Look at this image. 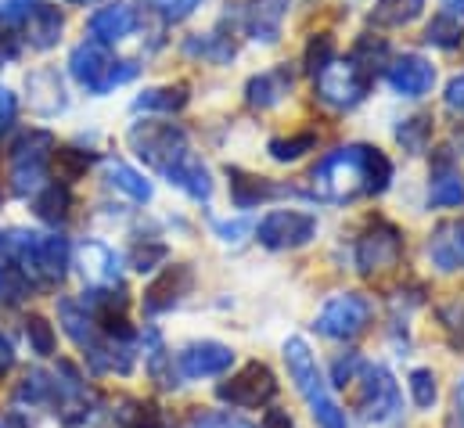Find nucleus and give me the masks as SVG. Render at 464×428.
<instances>
[{
    "instance_id": "nucleus-1",
    "label": "nucleus",
    "mask_w": 464,
    "mask_h": 428,
    "mask_svg": "<svg viewBox=\"0 0 464 428\" xmlns=\"http://www.w3.org/2000/svg\"><path fill=\"white\" fill-rule=\"evenodd\" d=\"M314 195L324 199V202H356V199H367V195H382L389 191L392 184V162L382 148H371V144H346V148H335L328 151L314 173Z\"/></svg>"
},
{
    "instance_id": "nucleus-2",
    "label": "nucleus",
    "mask_w": 464,
    "mask_h": 428,
    "mask_svg": "<svg viewBox=\"0 0 464 428\" xmlns=\"http://www.w3.org/2000/svg\"><path fill=\"white\" fill-rule=\"evenodd\" d=\"M285 367H288V378L295 385V393L306 400L310 407V418L317 422V428H349V418L343 411V404L332 396V385L317 364V353L310 349V342L303 335H292L285 338Z\"/></svg>"
},
{
    "instance_id": "nucleus-3",
    "label": "nucleus",
    "mask_w": 464,
    "mask_h": 428,
    "mask_svg": "<svg viewBox=\"0 0 464 428\" xmlns=\"http://www.w3.org/2000/svg\"><path fill=\"white\" fill-rule=\"evenodd\" d=\"M356 411L363 414V422H374V425L400 418L403 396H400V382L392 378L389 367L363 364V371L356 374Z\"/></svg>"
},
{
    "instance_id": "nucleus-4",
    "label": "nucleus",
    "mask_w": 464,
    "mask_h": 428,
    "mask_svg": "<svg viewBox=\"0 0 464 428\" xmlns=\"http://www.w3.org/2000/svg\"><path fill=\"white\" fill-rule=\"evenodd\" d=\"M371 317H374V306H371L367 296H360V292H339V296H332L317 310L314 327H317V335H324L332 342H349V338H356V335L367 331Z\"/></svg>"
},
{
    "instance_id": "nucleus-5",
    "label": "nucleus",
    "mask_w": 464,
    "mask_h": 428,
    "mask_svg": "<svg viewBox=\"0 0 464 428\" xmlns=\"http://www.w3.org/2000/svg\"><path fill=\"white\" fill-rule=\"evenodd\" d=\"M403 256V230L396 223H389L385 216H374L363 234L356 238V270L360 274H385L400 263Z\"/></svg>"
},
{
    "instance_id": "nucleus-6",
    "label": "nucleus",
    "mask_w": 464,
    "mask_h": 428,
    "mask_svg": "<svg viewBox=\"0 0 464 428\" xmlns=\"http://www.w3.org/2000/svg\"><path fill=\"white\" fill-rule=\"evenodd\" d=\"M69 69H72V76H76L83 87H91L94 94L112 91L116 83H126V80L137 73L130 62H112L109 51H105V44H98V40L80 44V47L72 51V58H69Z\"/></svg>"
},
{
    "instance_id": "nucleus-7",
    "label": "nucleus",
    "mask_w": 464,
    "mask_h": 428,
    "mask_svg": "<svg viewBox=\"0 0 464 428\" xmlns=\"http://www.w3.org/2000/svg\"><path fill=\"white\" fill-rule=\"evenodd\" d=\"M277 389H281L277 374L263 360H252L237 374H231L227 382L217 385V396L224 404H231L234 411H256V407H266L277 396Z\"/></svg>"
},
{
    "instance_id": "nucleus-8",
    "label": "nucleus",
    "mask_w": 464,
    "mask_h": 428,
    "mask_svg": "<svg viewBox=\"0 0 464 428\" xmlns=\"http://www.w3.org/2000/svg\"><path fill=\"white\" fill-rule=\"evenodd\" d=\"M317 238V216L303 209H274L256 223V241L270 252H292Z\"/></svg>"
},
{
    "instance_id": "nucleus-9",
    "label": "nucleus",
    "mask_w": 464,
    "mask_h": 428,
    "mask_svg": "<svg viewBox=\"0 0 464 428\" xmlns=\"http://www.w3.org/2000/svg\"><path fill=\"white\" fill-rule=\"evenodd\" d=\"M314 91H317V98L324 102L328 108H339V112H346V108H356L363 98H367V91H371V76L356 65V62H332L324 73H317L314 76Z\"/></svg>"
},
{
    "instance_id": "nucleus-10",
    "label": "nucleus",
    "mask_w": 464,
    "mask_h": 428,
    "mask_svg": "<svg viewBox=\"0 0 464 428\" xmlns=\"http://www.w3.org/2000/svg\"><path fill=\"white\" fill-rule=\"evenodd\" d=\"M234 367V349L217 342V338H202V342H188L177 353V378L198 382V378H224Z\"/></svg>"
},
{
    "instance_id": "nucleus-11",
    "label": "nucleus",
    "mask_w": 464,
    "mask_h": 428,
    "mask_svg": "<svg viewBox=\"0 0 464 428\" xmlns=\"http://www.w3.org/2000/svg\"><path fill=\"white\" fill-rule=\"evenodd\" d=\"M133 144H137V155L151 166H159L162 173L188 151V137L180 126L173 122H144L133 130Z\"/></svg>"
},
{
    "instance_id": "nucleus-12",
    "label": "nucleus",
    "mask_w": 464,
    "mask_h": 428,
    "mask_svg": "<svg viewBox=\"0 0 464 428\" xmlns=\"http://www.w3.org/2000/svg\"><path fill=\"white\" fill-rule=\"evenodd\" d=\"M51 148H54L51 133H40V130L18 141V148H14V170H11V180H14V191L18 195H29V191L40 188L44 162H47V151Z\"/></svg>"
},
{
    "instance_id": "nucleus-13",
    "label": "nucleus",
    "mask_w": 464,
    "mask_h": 428,
    "mask_svg": "<svg viewBox=\"0 0 464 428\" xmlns=\"http://www.w3.org/2000/svg\"><path fill=\"white\" fill-rule=\"evenodd\" d=\"M385 76H389V87L400 98H425L436 87V65L429 58H421V54H400L389 65Z\"/></svg>"
},
{
    "instance_id": "nucleus-14",
    "label": "nucleus",
    "mask_w": 464,
    "mask_h": 428,
    "mask_svg": "<svg viewBox=\"0 0 464 428\" xmlns=\"http://www.w3.org/2000/svg\"><path fill=\"white\" fill-rule=\"evenodd\" d=\"M425 256L440 274H458L464 270V219H447L440 223L429 241H425Z\"/></svg>"
},
{
    "instance_id": "nucleus-15",
    "label": "nucleus",
    "mask_w": 464,
    "mask_h": 428,
    "mask_svg": "<svg viewBox=\"0 0 464 428\" xmlns=\"http://www.w3.org/2000/svg\"><path fill=\"white\" fill-rule=\"evenodd\" d=\"M191 285H195V274H191V267H184V263H177V267H166L151 285H148V292H144V310L148 314H162V310H173L188 292H191Z\"/></svg>"
},
{
    "instance_id": "nucleus-16",
    "label": "nucleus",
    "mask_w": 464,
    "mask_h": 428,
    "mask_svg": "<svg viewBox=\"0 0 464 428\" xmlns=\"http://www.w3.org/2000/svg\"><path fill=\"white\" fill-rule=\"evenodd\" d=\"M464 206V180L454 170V155H440L432 166V184H429V209H458Z\"/></svg>"
},
{
    "instance_id": "nucleus-17",
    "label": "nucleus",
    "mask_w": 464,
    "mask_h": 428,
    "mask_svg": "<svg viewBox=\"0 0 464 428\" xmlns=\"http://www.w3.org/2000/svg\"><path fill=\"white\" fill-rule=\"evenodd\" d=\"M166 177H169L173 188H180V191L191 195L195 202H209V199H213V177H209L206 162H202L198 155H191V151H184V155L166 170Z\"/></svg>"
},
{
    "instance_id": "nucleus-18",
    "label": "nucleus",
    "mask_w": 464,
    "mask_h": 428,
    "mask_svg": "<svg viewBox=\"0 0 464 428\" xmlns=\"http://www.w3.org/2000/svg\"><path fill=\"white\" fill-rule=\"evenodd\" d=\"M288 91H292V69L288 65H277V69H266V73H259V76L248 80L245 102L252 108H274Z\"/></svg>"
},
{
    "instance_id": "nucleus-19",
    "label": "nucleus",
    "mask_w": 464,
    "mask_h": 428,
    "mask_svg": "<svg viewBox=\"0 0 464 428\" xmlns=\"http://www.w3.org/2000/svg\"><path fill=\"white\" fill-rule=\"evenodd\" d=\"M80 270L91 285H116L119 281V256L105 241H87L80 248Z\"/></svg>"
},
{
    "instance_id": "nucleus-20",
    "label": "nucleus",
    "mask_w": 464,
    "mask_h": 428,
    "mask_svg": "<svg viewBox=\"0 0 464 428\" xmlns=\"http://www.w3.org/2000/svg\"><path fill=\"white\" fill-rule=\"evenodd\" d=\"M288 0H256L248 11H245V29L263 40V44H274L281 36V22H285V7Z\"/></svg>"
},
{
    "instance_id": "nucleus-21",
    "label": "nucleus",
    "mask_w": 464,
    "mask_h": 428,
    "mask_svg": "<svg viewBox=\"0 0 464 428\" xmlns=\"http://www.w3.org/2000/svg\"><path fill=\"white\" fill-rule=\"evenodd\" d=\"M227 177H231V202L237 209H256L259 202H266V199H274V195L281 191V188L270 184L266 177L245 173V170H237V166L227 170Z\"/></svg>"
},
{
    "instance_id": "nucleus-22",
    "label": "nucleus",
    "mask_w": 464,
    "mask_h": 428,
    "mask_svg": "<svg viewBox=\"0 0 464 428\" xmlns=\"http://www.w3.org/2000/svg\"><path fill=\"white\" fill-rule=\"evenodd\" d=\"M133 7L130 4H109L102 7L94 18H91V36L98 44H112V40H122L130 29H133Z\"/></svg>"
},
{
    "instance_id": "nucleus-23",
    "label": "nucleus",
    "mask_w": 464,
    "mask_h": 428,
    "mask_svg": "<svg viewBox=\"0 0 464 428\" xmlns=\"http://www.w3.org/2000/svg\"><path fill=\"white\" fill-rule=\"evenodd\" d=\"M421 11H425V0H374L371 22L382 29H400V25H411L414 18H421Z\"/></svg>"
},
{
    "instance_id": "nucleus-24",
    "label": "nucleus",
    "mask_w": 464,
    "mask_h": 428,
    "mask_svg": "<svg viewBox=\"0 0 464 428\" xmlns=\"http://www.w3.org/2000/svg\"><path fill=\"white\" fill-rule=\"evenodd\" d=\"M425 44H432V47H440V51H454V47H461L464 44L461 15H454V11H440V15H432V22L425 25Z\"/></svg>"
},
{
    "instance_id": "nucleus-25",
    "label": "nucleus",
    "mask_w": 464,
    "mask_h": 428,
    "mask_svg": "<svg viewBox=\"0 0 464 428\" xmlns=\"http://www.w3.org/2000/svg\"><path fill=\"white\" fill-rule=\"evenodd\" d=\"M58 321L65 327V335L76 342V345H94L98 338H94V317L87 314V306H76L72 299H62L58 303Z\"/></svg>"
},
{
    "instance_id": "nucleus-26",
    "label": "nucleus",
    "mask_w": 464,
    "mask_h": 428,
    "mask_svg": "<svg viewBox=\"0 0 464 428\" xmlns=\"http://www.w3.org/2000/svg\"><path fill=\"white\" fill-rule=\"evenodd\" d=\"M396 141L407 155H421L432 141V115H411L396 126Z\"/></svg>"
},
{
    "instance_id": "nucleus-27",
    "label": "nucleus",
    "mask_w": 464,
    "mask_h": 428,
    "mask_svg": "<svg viewBox=\"0 0 464 428\" xmlns=\"http://www.w3.org/2000/svg\"><path fill=\"white\" fill-rule=\"evenodd\" d=\"M349 62H356L367 76H374V69L389 62V44H385L382 36L363 33V36H356V44H353V51H349Z\"/></svg>"
},
{
    "instance_id": "nucleus-28",
    "label": "nucleus",
    "mask_w": 464,
    "mask_h": 428,
    "mask_svg": "<svg viewBox=\"0 0 464 428\" xmlns=\"http://www.w3.org/2000/svg\"><path fill=\"white\" fill-rule=\"evenodd\" d=\"M188 83H169V87H155V91H144L137 98V108L144 112H180L188 105Z\"/></svg>"
},
{
    "instance_id": "nucleus-29",
    "label": "nucleus",
    "mask_w": 464,
    "mask_h": 428,
    "mask_svg": "<svg viewBox=\"0 0 464 428\" xmlns=\"http://www.w3.org/2000/svg\"><path fill=\"white\" fill-rule=\"evenodd\" d=\"M109 184L119 188L122 195H130L133 202H148L151 199V184L133 170V166H126V162H109Z\"/></svg>"
},
{
    "instance_id": "nucleus-30",
    "label": "nucleus",
    "mask_w": 464,
    "mask_h": 428,
    "mask_svg": "<svg viewBox=\"0 0 464 428\" xmlns=\"http://www.w3.org/2000/svg\"><path fill=\"white\" fill-rule=\"evenodd\" d=\"M407 389H411V400H414L418 411H432L436 400H440V382H436L432 367H414L407 374Z\"/></svg>"
},
{
    "instance_id": "nucleus-31",
    "label": "nucleus",
    "mask_w": 464,
    "mask_h": 428,
    "mask_svg": "<svg viewBox=\"0 0 464 428\" xmlns=\"http://www.w3.org/2000/svg\"><path fill=\"white\" fill-rule=\"evenodd\" d=\"M314 144H317V133L306 130V133H292V137H274V141L266 144V151H270L274 162H295V159H303L306 151H314Z\"/></svg>"
},
{
    "instance_id": "nucleus-32",
    "label": "nucleus",
    "mask_w": 464,
    "mask_h": 428,
    "mask_svg": "<svg viewBox=\"0 0 464 428\" xmlns=\"http://www.w3.org/2000/svg\"><path fill=\"white\" fill-rule=\"evenodd\" d=\"M119 422L126 428H166L162 422V411L155 404H144V400H122L119 404Z\"/></svg>"
},
{
    "instance_id": "nucleus-33",
    "label": "nucleus",
    "mask_w": 464,
    "mask_h": 428,
    "mask_svg": "<svg viewBox=\"0 0 464 428\" xmlns=\"http://www.w3.org/2000/svg\"><path fill=\"white\" fill-rule=\"evenodd\" d=\"M332 62H335V36H332V33H314L310 44H306V54H303L306 73L317 76V73H324Z\"/></svg>"
},
{
    "instance_id": "nucleus-34",
    "label": "nucleus",
    "mask_w": 464,
    "mask_h": 428,
    "mask_svg": "<svg viewBox=\"0 0 464 428\" xmlns=\"http://www.w3.org/2000/svg\"><path fill=\"white\" fill-rule=\"evenodd\" d=\"M58 33H62V15H58V7H36L33 22H29L33 44H36V47H51V44L58 40Z\"/></svg>"
},
{
    "instance_id": "nucleus-35",
    "label": "nucleus",
    "mask_w": 464,
    "mask_h": 428,
    "mask_svg": "<svg viewBox=\"0 0 464 428\" xmlns=\"http://www.w3.org/2000/svg\"><path fill=\"white\" fill-rule=\"evenodd\" d=\"M184 428H259V425H252L248 418L231 414V411H209V407H198V411L188 414Z\"/></svg>"
},
{
    "instance_id": "nucleus-36",
    "label": "nucleus",
    "mask_w": 464,
    "mask_h": 428,
    "mask_svg": "<svg viewBox=\"0 0 464 428\" xmlns=\"http://www.w3.org/2000/svg\"><path fill=\"white\" fill-rule=\"evenodd\" d=\"M51 393H54V382H51L44 371H29V374L22 378V385L14 389V404H29V407H36V404L51 400Z\"/></svg>"
},
{
    "instance_id": "nucleus-37",
    "label": "nucleus",
    "mask_w": 464,
    "mask_h": 428,
    "mask_svg": "<svg viewBox=\"0 0 464 428\" xmlns=\"http://www.w3.org/2000/svg\"><path fill=\"white\" fill-rule=\"evenodd\" d=\"M36 213L44 216V219H51V223L65 219V216H69V188L47 184V188L40 191V199H36Z\"/></svg>"
},
{
    "instance_id": "nucleus-38",
    "label": "nucleus",
    "mask_w": 464,
    "mask_h": 428,
    "mask_svg": "<svg viewBox=\"0 0 464 428\" xmlns=\"http://www.w3.org/2000/svg\"><path fill=\"white\" fill-rule=\"evenodd\" d=\"M25 338H29V345H33L36 356H51L54 353V327L44 321L40 314L25 317Z\"/></svg>"
},
{
    "instance_id": "nucleus-39",
    "label": "nucleus",
    "mask_w": 464,
    "mask_h": 428,
    "mask_svg": "<svg viewBox=\"0 0 464 428\" xmlns=\"http://www.w3.org/2000/svg\"><path fill=\"white\" fill-rule=\"evenodd\" d=\"M363 356L360 353H346V356H339L335 364H332V382L328 385H339V389H346V385H353L356 382V374L363 371Z\"/></svg>"
},
{
    "instance_id": "nucleus-40",
    "label": "nucleus",
    "mask_w": 464,
    "mask_h": 428,
    "mask_svg": "<svg viewBox=\"0 0 464 428\" xmlns=\"http://www.w3.org/2000/svg\"><path fill=\"white\" fill-rule=\"evenodd\" d=\"M198 4H202V0H155L159 15H162L166 22H184Z\"/></svg>"
},
{
    "instance_id": "nucleus-41",
    "label": "nucleus",
    "mask_w": 464,
    "mask_h": 428,
    "mask_svg": "<svg viewBox=\"0 0 464 428\" xmlns=\"http://www.w3.org/2000/svg\"><path fill=\"white\" fill-rule=\"evenodd\" d=\"M213 230L220 234V241H227V245H237L248 230H252V223L248 219H213Z\"/></svg>"
},
{
    "instance_id": "nucleus-42",
    "label": "nucleus",
    "mask_w": 464,
    "mask_h": 428,
    "mask_svg": "<svg viewBox=\"0 0 464 428\" xmlns=\"http://www.w3.org/2000/svg\"><path fill=\"white\" fill-rule=\"evenodd\" d=\"M130 259H133V270H140V274H144V270H155V263L166 259V245H148V248L140 245V248H133Z\"/></svg>"
},
{
    "instance_id": "nucleus-43",
    "label": "nucleus",
    "mask_w": 464,
    "mask_h": 428,
    "mask_svg": "<svg viewBox=\"0 0 464 428\" xmlns=\"http://www.w3.org/2000/svg\"><path fill=\"white\" fill-rule=\"evenodd\" d=\"M58 166L65 170V177H80L91 166V155L87 151H76V148H65V151H58Z\"/></svg>"
},
{
    "instance_id": "nucleus-44",
    "label": "nucleus",
    "mask_w": 464,
    "mask_h": 428,
    "mask_svg": "<svg viewBox=\"0 0 464 428\" xmlns=\"http://www.w3.org/2000/svg\"><path fill=\"white\" fill-rule=\"evenodd\" d=\"M443 105H447V112H454V115H464V73H458V76L447 83Z\"/></svg>"
},
{
    "instance_id": "nucleus-45",
    "label": "nucleus",
    "mask_w": 464,
    "mask_h": 428,
    "mask_svg": "<svg viewBox=\"0 0 464 428\" xmlns=\"http://www.w3.org/2000/svg\"><path fill=\"white\" fill-rule=\"evenodd\" d=\"M259 428H295V425H292V414H288V411L270 407V411L263 414V425H259Z\"/></svg>"
},
{
    "instance_id": "nucleus-46",
    "label": "nucleus",
    "mask_w": 464,
    "mask_h": 428,
    "mask_svg": "<svg viewBox=\"0 0 464 428\" xmlns=\"http://www.w3.org/2000/svg\"><path fill=\"white\" fill-rule=\"evenodd\" d=\"M29 4H33V0H4V11H0V15H4V18H22V15L29 11Z\"/></svg>"
},
{
    "instance_id": "nucleus-47",
    "label": "nucleus",
    "mask_w": 464,
    "mask_h": 428,
    "mask_svg": "<svg viewBox=\"0 0 464 428\" xmlns=\"http://www.w3.org/2000/svg\"><path fill=\"white\" fill-rule=\"evenodd\" d=\"M11 115H14V98H11V91L0 87V126H7Z\"/></svg>"
},
{
    "instance_id": "nucleus-48",
    "label": "nucleus",
    "mask_w": 464,
    "mask_h": 428,
    "mask_svg": "<svg viewBox=\"0 0 464 428\" xmlns=\"http://www.w3.org/2000/svg\"><path fill=\"white\" fill-rule=\"evenodd\" d=\"M14 364V349H11V342H7V335L0 331V371H7Z\"/></svg>"
},
{
    "instance_id": "nucleus-49",
    "label": "nucleus",
    "mask_w": 464,
    "mask_h": 428,
    "mask_svg": "<svg viewBox=\"0 0 464 428\" xmlns=\"http://www.w3.org/2000/svg\"><path fill=\"white\" fill-rule=\"evenodd\" d=\"M454 411H458V418L464 422V374L461 382H458V389H454Z\"/></svg>"
},
{
    "instance_id": "nucleus-50",
    "label": "nucleus",
    "mask_w": 464,
    "mask_h": 428,
    "mask_svg": "<svg viewBox=\"0 0 464 428\" xmlns=\"http://www.w3.org/2000/svg\"><path fill=\"white\" fill-rule=\"evenodd\" d=\"M443 4H447L454 15H461V11H464V0H443Z\"/></svg>"
},
{
    "instance_id": "nucleus-51",
    "label": "nucleus",
    "mask_w": 464,
    "mask_h": 428,
    "mask_svg": "<svg viewBox=\"0 0 464 428\" xmlns=\"http://www.w3.org/2000/svg\"><path fill=\"white\" fill-rule=\"evenodd\" d=\"M69 4H91V0H69Z\"/></svg>"
},
{
    "instance_id": "nucleus-52",
    "label": "nucleus",
    "mask_w": 464,
    "mask_h": 428,
    "mask_svg": "<svg viewBox=\"0 0 464 428\" xmlns=\"http://www.w3.org/2000/svg\"><path fill=\"white\" fill-rule=\"evenodd\" d=\"M0 428H4V422H0Z\"/></svg>"
}]
</instances>
